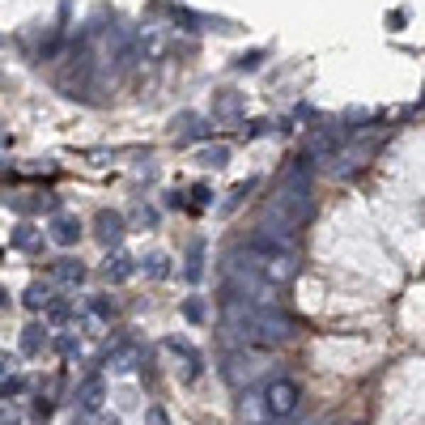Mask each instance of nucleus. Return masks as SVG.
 I'll list each match as a JSON object with an SVG mask.
<instances>
[{
    "mask_svg": "<svg viewBox=\"0 0 425 425\" xmlns=\"http://www.w3.org/2000/svg\"><path fill=\"white\" fill-rule=\"evenodd\" d=\"M307 217H311V170H307V158H294V166L281 175V187L268 200V213H264L260 226L272 230L277 238L294 243V234Z\"/></svg>",
    "mask_w": 425,
    "mask_h": 425,
    "instance_id": "obj_1",
    "label": "nucleus"
},
{
    "mask_svg": "<svg viewBox=\"0 0 425 425\" xmlns=\"http://www.w3.org/2000/svg\"><path fill=\"white\" fill-rule=\"evenodd\" d=\"M17 392H21V379H13V375H4V400H9V396H17Z\"/></svg>",
    "mask_w": 425,
    "mask_h": 425,
    "instance_id": "obj_24",
    "label": "nucleus"
},
{
    "mask_svg": "<svg viewBox=\"0 0 425 425\" xmlns=\"http://www.w3.org/2000/svg\"><path fill=\"white\" fill-rule=\"evenodd\" d=\"M149 425H166V413H162V409H149Z\"/></svg>",
    "mask_w": 425,
    "mask_h": 425,
    "instance_id": "obj_25",
    "label": "nucleus"
},
{
    "mask_svg": "<svg viewBox=\"0 0 425 425\" xmlns=\"http://www.w3.org/2000/svg\"><path fill=\"white\" fill-rule=\"evenodd\" d=\"M243 115V98L234 94V89H221V98L213 102V123H230V119H238Z\"/></svg>",
    "mask_w": 425,
    "mask_h": 425,
    "instance_id": "obj_8",
    "label": "nucleus"
},
{
    "mask_svg": "<svg viewBox=\"0 0 425 425\" xmlns=\"http://www.w3.org/2000/svg\"><path fill=\"white\" fill-rule=\"evenodd\" d=\"M9 247H13V251H26V255H30V251H43V230H34V226H17L13 238H9Z\"/></svg>",
    "mask_w": 425,
    "mask_h": 425,
    "instance_id": "obj_9",
    "label": "nucleus"
},
{
    "mask_svg": "<svg viewBox=\"0 0 425 425\" xmlns=\"http://www.w3.org/2000/svg\"><path fill=\"white\" fill-rule=\"evenodd\" d=\"M132 272H136V260H132V255H123V251L106 255V264H102V277H106L111 285H123Z\"/></svg>",
    "mask_w": 425,
    "mask_h": 425,
    "instance_id": "obj_7",
    "label": "nucleus"
},
{
    "mask_svg": "<svg viewBox=\"0 0 425 425\" xmlns=\"http://www.w3.org/2000/svg\"><path fill=\"white\" fill-rule=\"evenodd\" d=\"M30 413H34L38 421H47V417L55 413V404H51V400H34V404H30Z\"/></svg>",
    "mask_w": 425,
    "mask_h": 425,
    "instance_id": "obj_23",
    "label": "nucleus"
},
{
    "mask_svg": "<svg viewBox=\"0 0 425 425\" xmlns=\"http://www.w3.org/2000/svg\"><path fill=\"white\" fill-rule=\"evenodd\" d=\"M226 324L247 345H285L294 336V324L285 315H277L268 302H247V298L226 302Z\"/></svg>",
    "mask_w": 425,
    "mask_h": 425,
    "instance_id": "obj_2",
    "label": "nucleus"
},
{
    "mask_svg": "<svg viewBox=\"0 0 425 425\" xmlns=\"http://www.w3.org/2000/svg\"><path fill=\"white\" fill-rule=\"evenodd\" d=\"M47 319H51V324H64V319H72V302H64V298H51V302H47Z\"/></svg>",
    "mask_w": 425,
    "mask_h": 425,
    "instance_id": "obj_16",
    "label": "nucleus"
},
{
    "mask_svg": "<svg viewBox=\"0 0 425 425\" xmlns=\"http://www.w3.org/2000/svg\"><path fill=\"white\" fill-rule=\"evenodd\" d=\"M298 404H302L298 379H272V383L264 387V409H268V417H294Z\"/></svg>",
    "mask_w": 425,
    "mask_h": 425,
    "instance_id": "obj_3",
    "label": "nucleus"
},
{
    "mask_svg": "<svg viewBox=\"0 0 425 425\" xmlns=\"http://www.w3.org/2000/svg\"><path fill=\"white\" fill-rule=\"evenodd\" d=\"M140 272H145L149 281H166V277H170V255H162V251L145 255V260H140Z\"/></svg>",
    "mask_w": 425,
    "mask_h": 425,
    "instance_id": "obj_12",
    "label": "nucleus"
},
{
    "mask_svg": "<svg viewBox=\"0 0 425 425\" xmlns=\"http://www.w3.org/2000/svg\"><path fill=\"white\" fill-rule=\"evenodd\" d=\"M89 311H94L98 319H106V315H115V302H106V298H89Z\"/></svg>",
    "mask_w": 425,
    "mask_h": 425,
    "instance_id": "obj_22",
    "label": "nucleus"
},
{
    "mask_svg": "<svg viewBox=\"0 0 425 425\" xmlns=\"http://www.w3.org/2000/svg\"><path fill=\"white\" fill-rule=\"evenodd\" d=\"M200 251H204V247H200V243H192V255H187V277H192V281L200 277Z\"/></svg>",
    "mask_w": 425,
    "mask_h": 425,
    "instance_id": "obj_21",
    "label": "nucleus"
},
{
    "mask_svg": "<svg viewBox=\"0 0 425 425\" xmlns=\"http://www.w3.org/2000/svg\"><path fill=\"white\" fill-rule=\"evenodd\" d=\"M102 400H106V383H102V375H89V379L81 383V392H77V404H81L85 413H98Z\"/></svg>",
    "mask_w": 425,
    "mask_h": 425,
    "instance_id": "obj_6",
    "label": "nucleus"
},
{
    "mask_svg": "<svg viewBox=\"0 0 425 425\" xmlns=\"http://www.w3.org/2000/svg\"><path fill=\"white\" fill-rule=\"evenodd\" d=\"M51 345H55V353H64V358H72V353L81 349V345H77V336H55Z\"/></svg>",
    "mask_w": 425,
    "mask_h": 425,
    "instance_id": "obj_19",
    "label": "nucleus"
},
{
    "mask_svg": "<svg viewBox=\"0 0 425 425\" xmlns=\"http://www.w3.org/2000/svg\"><path fill=\"white\" fill-rule=\"evenodd\" d=\"M51 277H55L60 285H81V281H85V264H81V260H55V264H51Z\"/></svg>",
    "mask_w": 425,
    "mask_h": 425,
    "instance_id": "obj_10",
    "label": "nucleus"
},
{
    "mask_svg": "<svg viewBox=\"0 0 425 425\" xmlns=\"http://www.w3.org/2000/svg\"><path fill=\"white\" fill-rule=\"evenodd\" d=\"M209 204H213V192H209L204 183H196V187H192V209H209Z\"/></svg>",
    "mask_w": 425,
    "mask_h": 425,
    "instance_id": "obj_17",
    "label": "nucleus"
},
{
    "mask_svg": "<svg viewBox=\"0 0 425 425\" xmlns=\"http://www.w3.org/2000/svg\"><path fill=\"white\" fill-rule=\"evenodd\" d=\"M47 238H51L55 247H72V243L81 238V221H77V217H68V213H55V217H51V226H47Z\"/></svg>",
    "mask_w": 425,
    "mask_h": 425,
    "instance_id": "obj_4",
    "label": "nucleus"
},
{
    "mask_svg": "<svg viewBox=\"0 0 425 425\" xmlns=\"http://www.w3.org/2000/svg\"><path fill=\"white\" fill-rule=\"evenodd\" d=\"M94 226H98V243H102V247H119V238H123V213L102 209Z\"/></svg>",
    "mask_w": 425,
    "mask_h": 425,
    "instance_id": "obj_5",
    "label": "nucleus"
},
{
    "mask_svg": "<svg viewBox=\"0 0 425 425\" xmlns=\"http://www.w3.org/2000/svg\"><path fill=\"white\" fill-rule=\"evenodd\" d=\"M43 345H47V332H43L38 324L21 328V353H43Z\"/></svg>",
    "mask_w": 425,
    "mask_h": 425,
    "instance_id": "obj_13",
    "label": "nucleus"
},
{
    "mask_svg": "<svg viewBox=\"0 0 425 425\" xmlns=\"http://www.w3.org/2000/svg\"><path fill=\"white\" fill-rule=\"evenodd\" d=\"M341 149V132H332V128H324L319 136H311V158L315 162H324V158H332Z\"/></svg>",
    "mask_w": 425,
    "mask_h": 425,
    "instance_id": "obj_11",
    "label": "nucleus"
},
{
    "mask_svg": "<svg viewBox=\"0 0 425 425\" xmlns=\"http://www.w3.org/2000/svg\"><path fill=\"white\" fill-rule=\"evenodd\" d=\"M21 302H26L30 311H47V302H51V294H47V285H30V289L21 294Z\"/></svg>",
    "mask_w": 425,
    "mask_h": 425,
    "instance_id": "obj_15",
    "label": "nucleus"
},
{
    "mask_svg": "<svg viewBox=\"0 0 425 425\" xmlns=\"http://www.w3.org/2000/svg\"><path fill=\"white\" fill-rule=\"evenodd\" d=\"M260 60H264V51H247V55H238V60H234V68H243V72H247V68H260Z\"/></svg>",
    "mask_w": 425,
    "mask_h": 425,
    "instance_id": "obj_20",
    "label": "nucleus"
},
{
    "mask_svg": "<svg viewBox=\"0 0 425 425\" xmlns=\"http://www.w3.org/2000/svg\"><path fill=\"white\" fill-rule=\"evenodd\" d=\"M226 162H230V149H226V145H209V149H200V166L217 170V166H226Z\"/></svg>",
    "mask_w": 425,
    "mask_h": 425,
    "instance_id": "obj_14",
    "label": "nucleus"
},
{
    "mask_svg": "<svg viewBox=\"0 0 425 425\" xmlns=\"http://www.w3.org/2000/svg\"><path fill=\"white\" fill-rule=\"evenodd\" d=\"M183 315H187L192 324H200V319H204V302H200V298H187V302H183Z\"/></svg>",
    "mask_w": 425,
    "mask_h": 425,
    "instance_id": "obj_18",
    "label": "nucleus"
}]
</instances>
